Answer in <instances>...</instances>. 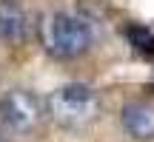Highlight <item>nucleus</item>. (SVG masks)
I'll return each instance as SVG.
<instances>
[{"mask_svg":"<svg viewBox=\"0 0 154 142\" xmlns=\"http://www.w3.org/2000/svg\"><path fill=\"white\" fill-rule=\"evenodd\" d=\"M40 37H43V46L51 57L74 60V57L88 51L94 34H91V26L83 17L69 14V11H51L40 23Z\"/></svg>","mask_w":154,"mask_h":142,"instance_id":"obj_1","label":"nucleus"},{"mask_svg":"<svg viewBox=\"0 0 154 142\" xmlns=\"http://www.w3.org/2000/svg\"><path fill=\"white\" fill-rule=\"evenodd\" d=\"M49 114L63 128H83L97 117V91L86 82H66L49 94Z\"/></svg>","mask_w":154,"mask_h":142,"instance_id":"obj_2","label":"nucleus"},{"mask_svg":"<svg viewBox=\"0 0 154 142\" xmlns=\"http://www.w3.org/2000/svg\"><path fill=\"white\" fill-rule=\"evenodd\" d=\"M0 120L11 134H32L43 120V105L32 91L11 88L0 97Z\"/></svg>","mask_w":154,"mask_h":142,"instance_id":"obj_3","label":"nucleus"},{"mask_svg":"<svg viewBox=\"0 0 154 142\" xmlns=\"http://www.w3.org/2000/svg\"><path fill=\"white\" fill-rule=\"evenodd\" d=\"M120 122H123V131L131 139H140V142L154 139V105L151 102H143V99L126 102Z\"/></svg>","mask_w":154,"mask_h":142,"instance_id":"obj_4","label":"nucleus"},{"mask_svg":"<svg viewBox=\"0 0 154 142\" xmlns=\"http://www.w3.org/2000/svg\"><path fill=\"white\" fill-rule=\"evenodd\" d=\"M29 37V17L17 0H0V40L20 46Z\"/></svg>","mask_w":154,"mask_h":142,"instance_id":"obj_5","label":"nucleus"},{"mask_svg":"<svg viewBox=\"0 0 154 142\" xmlns=\"http://www.w3.org/2000/svg\"><path fill=\"white\" fill-rule=\"evenodd\" d=\"M126 37H128V43H131L140 54H154V31H151V28L134 23V26L126 28Z\"/></svg>","mask_w":154,"mask_h":142,"instance_id":"obj_6","label":"nucleus"}]
</instances>
